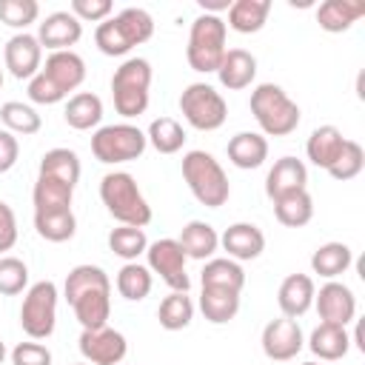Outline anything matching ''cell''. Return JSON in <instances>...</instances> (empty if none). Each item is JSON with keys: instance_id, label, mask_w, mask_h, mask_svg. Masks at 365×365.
Here are the masks:
<instances>
[{"instance_id": "7402d4cb", "label": "cell", "mask_w": 365, "mask_h": 365, "mask_svg": "<svg viewBox=\"0 0 365 365\" xmlns=\"http://www.w3.org/2000/svg\"><path fill=\"white\" fill-rule=\"evenodd\" d=\"M225 151H228V160L237 168L251 171V168H259L268 160V140L259 131H240L228 140Z\"/></svg>"}, {"instance_id": "52a82bcc", "label": "cell", "mask_w": 365, "mask_h": 365, "mask_svg": "<svg viewBox=\"0 0 365 365\" xmlns=\"http://www.w3.org/2000/svg\"><path fill=\"white\" fill-rule=\"evenodd\" d=\"M148 88H151V63L145 57L123 60L111 77V97L117 114H123L125 120L140 117L148 108Z\"/></svg>"}, {"instance_id": "7bdbcfd3", "label": "cell", "mask_w": 365, "mask_h": 365, "mask_svg": "<svg viewBox=\"0 0 365 365\" xmlns=\"http://www.w3.org/2000/svg\"><path fill=\"white\" fill-rule=\"evenodd\" d=\"M29 285V268L17 257H0V294L14 297Z\"/></svg>"}, {"instance_id": "ab89813d", "label": "cell", "mask_w": 365, "mask_h": 365, "mask_svg": "<svg viewBox=\"0 0 365 365\" xmlns=\"http://www.w3.org/2000/svg\"><path fill=\"white\" fill-rule=\"evenodd\" d=\"M34 228L46 242H66L77 231L74 211H54V214H34Z\"/></svg>"}, {"instance_id": "4dcf8cb0", "label": "cell", "mask_w": 365, "mask_h": 365, "mask_svg": "<svg viewBox=\"0 0 365 365\" xmlns=\"http://www.w3.org/2000/svg\"><path fill=\"white\" fill-rule=\"evenodd\" d=\"M274 217H277L282 225H288V228H302V225H308L311 217H314V200H311L308 188L277 197V200H274Z\"/></svg>"}, {"instance_id": "8992f818", "label": "cell", "mask_w": 365, "mask_h": 365, "mask_svg": "<svg viewBox=\"0 0 365 365\" xmlns=\"http://www.w3.org/2000/svg\"><path fill=\"white\" fill-rule=\"evenodd\" d=\"M225 37L228 26L217 14H200L191 23L188 31V46H185V60L194 71L200 74H217L222 57H225Z\"/></svg>"}, {"instance_id": "f5cc1de1", "label": "cell", "mask_w": 365, "mask_h": 365, "mask_svg": "<svg viewBox=\"0 0 365 365\" xmlns=\"http://www.w3.org/2000/svg\"><path fill=\"white\" fill-rule=\"evenodd\" d=\"M74 365H88V362H74Z\"/></svg>"}, {"instance_id": "ee69618b", "label": "cell", "mask_w": 365, "mask_h": 365, "mask_svg": "<svg viewBox=\"0 0 365 365\" xmlns=\"http://www.w3.org/2000/svg\"><path fill=\"white\" fill-rule=\"evenodd\" d=\"M29 100L31 103H40V106H54V103H60V100H66V94L43 74V71H37L31 80H29Z\"/></svg>"}, {"instance_id": "5b68a950", "label": "cell", "mask_w": 365, "mask_h": 365, "mask_svg": "<svg viewBox=\"0 0 365 365\" xmlns=\"http://www.w3.org/2000/svg\"><path fill=\"white\" fill-rule=\"evenodd\" d=\"M251 114L262 128V137H288L299 125V106L277 83H259L251 91Z\"/></svg>"}, {"instance_id": "83f0119b", "label": "cell", "mask_w": 365, "mask_h": 365, "mask_svg": "<svg viewBox=\"0 0 365 365\" xmlns=\"http://www.w3.org/2000/svg\"><path fill=\"white\" fill-rule=\"evenodd\" d=\"M271 11V0H234L228 9V29L237 34H257Z\"/></svg>"}, {"instance_id": "f6af8a7d", "label": "cell", "mask_w": 365, "mask_h": 365, "mask_svg": "<svg viewBox=\"0 0 365 365\" xmlns=\"http://www.w3.org/2000/svg\"><path fill=\"white\" fill-rule=\"evenodd\" d=\"M11 365H51V351L40 342H17L11 348Z\"/></svg>"}, {"instance_id": "b9f144b4", "label": "cell", "mask_w": 365, "mask_h": 365, "mask_svg": "<svg viewBox=\"0 0 365 365\" xmlns=\"http://www.w3.org/2000/svg\"><path fill=\"white\" fill-rule=\"evenodd\" d=\"M40 17L37 0H0V23L17 31H26Z\"/></svg>"}, {"instance_id": "1f68e13d", "label": "cell", "mask_w": 365, "mask_h": 365, "mask_svg": "<svg viewBox=\"0 0 365 365\" xmlns=\"http://www.w3.org/2000/svg\"><path fill=\"white\" fill-rule=\"evenodd\" d=\"M351 262H354V251L345 242H325L311 254V271L325 279H336L351 268Z\"/></svg>"}, {"instance_id": "f35d334b", "label": "cell", "mask_w": 365, "mask_h": 365, "mask_svg": "<svg viewBox=\"0 0 365 365\" xmlns=\"http://www.w3.org/2000/svg\"><path fill=\"white\" fill-rule=\"evenodd\" d=\"M108 248L125 259V262H137L140 254H145L148 248V237L143 228H134V225H120V228H111L108 234Z\"/></svg>"}, {"instance_id": "74e56055", "label": "cell", "mask_w": 365, "mask_h": 365, "mask_svg": "<svg viewBox=\"0 0 365 365\" xmlns=\"http://www.w3.org/2000/svg\"><path fill=\"white\" fill-rule=\"evenodd\" d=\"M0 120H3L6 131H11V134H23V137L37 134L40 125H43L40 114H37L31 106L20 103V100H9V103H3V106H0Z\"/></svg>"}, {"instance_id": "d590c367", "label": "cell", "mask_w": 365, "mask_h": 365, "mask_svg": "<svg viewBox=\"0 0 365 365\" xmlns=\"http://www.w3.org/2000/svg\"><path fill=\"white\" fill-rule=\"evenodd\" d=\"M157 319H160V325L165 331H182V328H188L191 319H194V302H191V297L182 294V291H171L160 302Z\"/></svg>"}, {"instance_id": "5bb4252c", "label": "cell", "mask_w": 365, "mask_h": 365, "mask_svg": "<svg viewBox=\"0 0 365 365\" xmlns=\"http://www.w3.org/2000/svg\"><path fill=\"white\" fill-rule=\"evenodd\" d=\"M3 60L14 80H31L43 68V46H40L37 34L17 31L14 37H9V43L3 48Z\"/></svg>"}, {"instance_id": "f907efd6", "label": "cell", "mask_w": 365, "mask_h": 365, "mask_svg": "<svg viewBox=\"0 0 365 365\" xmlns=\"http://www.w3.org/2000/svg\"><path fill=\"white\" fill-rule=\"evenodd\" d=\"M0 88H3V68H0Z\"/></svg>"}, {"instance_id": "bcb514c9", "label": "cell", "mask_w": 365, "mask_h": 365, "mask_svg": "<svg viewBox=\"0 0 365 365\" xmlns=\"http://www.w3.org/2000/svg\"><path fill=\"white\" fill-rule=\"evenodd\" d=\"M111 0H71V14L83 23V20H91V23H103L111 17Z\"/></svg>"}, {"instance_id": "ffe728a7", "label": "cell", "mask_w": 365, "mask_h": 365, "mask_svg": "<svg viewBox=\"0 0 365 365\" xmlns=\"http://www.w3.org/2000/svg\"><path fill=\"white\" fill-rule=\"evenodd\" d=\"M314 291H317V285L308 274H288L277 291V302H279L282 317H291V319L302 317L314 305Z\"/></svg>"}, {"instance_id": "d6a6232c", "label": "cell", "mask_w": 365, "mask_h": 365, "mask_svg": "<svg viewBox=\"0 0 365 365\" xmlns=\"http://www.w3.org/2000/svg\"><path fill=\"white\" fill-rule=\"evenodd\" d=\"M200 311H202V317L208 322L225 325L240 311V294L237 291H228V288H202V294H200Z\"/></svg>"}, {"instance_id": "e0dca14e", "label": "cell", "mask_w": 365, "mask_h": 365, "mask_svg": "<svg viewBox=\"0 0 365 365\" xmlns=\"http://www.w3.org/2000/svg\"><path fill=\"white\" fill-rule=\"evenodd\" d=\"M220 245L228 251V259L248 262L265 251V234L254 222H234L220 234Z\"/></svg>"}, {"instance_id": "7dc6e473", "label": "cell", "mask_w": 365, "mask_h": 365, "mask_svg": "<svg viewBox=\"0 0 365 365\" xmlns=\"http://www.w3.org/2000/svg\"><path fill=\"white\" fill-rule=\"evenodd\" d=\"M14 242H17V217H14L11 205L0 200V257L6 251H11Z\"/></svg>"}, {"instance_id": "d6986e66", "label": "cell", "mask_w": 365, "mask_h": 365, "mask_svg": "<svg viewBox=\"0 0 365 365\" xmlns=\"http://www.w3.org/2000/svg\"><path fill=\"white\" fill-rule=\"evenodd\" d=\"M305 185H308V168H305V163L297 160V157H279V160L271 165L268 177H265V194H268L271 202H274L277 197H282V194L302 191Z\"/></svg>"}, {"instance_id": "60d3db41", "label": "cell", "mask_w": 365, "mask_h": 365, "mask_svg": "<svg viewBox=\"0 0 365 365\" xmlns=\"http://www.w3.org/2000/svg\"><path fill=\"white\" fill-rule=\"evenodd\" d=\"M362 168H365V148H362L356 140H345V145H342L339 157L334 160V165L328 168V174H331L334 180L345 182V180H354Z\"/></svg>"}, {"instance_id": "2e32d148", "label": "cell", "mask_w": 365, "mask_h": 365, "mask_svg": "<svg viewBox=\"0 0 365 365\" xmlns=\"http://www.w3.org/2000/svg\"><path fill=\"white\" fill-rule=\"evenodd\" d=\"M80 37H83V23L71 11H51L37 29L40 46L51 51H68Z\"/></svg>"}, {"instance_id": "8fae6325", "label": "cell", "mask_w": 365, "mask_h": 365, "mask_svg": "<svg viewBox=\"0 0 365 365\" xmlns=\"http://www.w3.org/2000/svg\"><path fill=\"white\" fill-rule=\"evenodd\" d=\"M145 259H148V271L151 274H160V279L171 288V291H182L188 294L191 288V279L185 274V251L180 248L177 240L171 237H163L157 242H148L145 248Z\"/></svg>"}, {"instance_id": "44dd1931", "label": "cell", "mask_w": 365, "mask_h": 365, "mask_svg": "<svg viewBox=\"0 0 365 365\" xmlns=\"http://www.w3.org/2000/svg\"><path fill=\"white\" fill-rule=\"evenodd\" d=\"M217 77L228 91H242L257 77V57L245 48H225V57L217 68Z\"/></svg>"}, {"instance_id": "3957f363", "label": "cell", "mask_w": 365, "mask_h": 365, "mask_svg": "<svg viewBox=\"0 0 365 365\" xmlns=\"http://www.w3.org/2000/svg\"><path fill=\"white\" fill-rule=\"evenodd\" d=\"M154 34V20L145 9H123L120 14L103 20L94 29V43L106 57H123L134 46L151 40Z\"/></svg>"}, {"instance_id": "30bf717a", "label": "cell", "mask_w": 365, "mask_h": 365, "mask_svg": "<svg viewBox=\"0 0 365 365\" xmlns=\"http://www.w3.org/2000/svg\"><path fill=\"white\" fill-rule=\"evenodd\" d=\"M57 285L51 279H40L34 282L20 305V328L31 336V339H46L54 334L57 325Z\"/></svg>"}, {"instance_id": "836d02e7", "label": "cell", "mask_w": 365, "mask_h": 365, "mask_svg": "<svg viewBox=\"0 0 365 365\" xmlns=\"http://www.w3.org/2000/svg\"><path fill=\"white\" fill-rule=\"evenodd\" d=\"M40 177H51L74 188L80 180V157L71 148H51L40 157Z\"/></svg>"}, {"instance_id": "f546056e", "label": "cell", "mask_w": 365, "mask_h": 365, "mask_svg": "<svg viewBox=\"0 0 365 365\" xmlns=\"http://www.w3.org/2000/svg\"><path fill=\"white\" fill-rule=\"evenodd\" d=\"M71 197L74 188H68L66 182H57L51 177H40L34 182L31 200H34V214H54V211H71Z\"/></svg>"}, {"instance_id": "6da1fadb", "label": "cell", "mask_w": 365, "mask_h": 365, "mask_svg": "<svg viewBox=\"0 0 365 365\" xmlns=\"http://www.w3.org/2000/svg\"><path fill=\"white\" fill-rule=\"evenodd\" d=\"M63 294L86 331L103 328L111 317V279L100 265H74L66 277Z\"/></svg>"}, {"instance_id": "681fc988", "label": "cell", "mask_w": 365, "mask_h": 365, "mask_svg": "<svg viewBox=\"0 0 365 365\" xmlns=\"http://www.w3.org/2000/svg\"><path fill=\"white\" fill-rule=\"evenodd\" d=\"M3 362H6V342L0 339V365H3Z\"/></svg>"}, {"instance_id": "d4e9b609", "label": "cell", "mask_w": 365, "mask_h": 365, "mask_svg": "<svg viewBox=\"0 0 365 365\" xmlns=\"http://www.w3.org/2000/svg\"><path fill=\"white\" fill-rule=\"evenodd\" d=\"M308 348L314 351V356H319L322 362H336L351 351V334L342 325H328L319 322L311 336H308Z\"/></svg>"}, {"instance_id": "8d00e7d4", "label": "cell", "mask_w": 365, "mask_h": 365, "mask_svg": "<svg viewBox=\"0 0 365 365\" xmlns=\"http://www.w3.org/2000/svg\"><path fill=\"white\" fill-rule=\"evenodd\" d=\"M145 140L160 151V154H177L182 145H185V128L174 120V117H157L151 120L148 131H145Z\"/></svg>"}, {"instance_id": "277c9868", "label": "cell", "mask_w": 365, "mask_h": 365, "mask_svg": "<svg viewBox=\"0 0 365 365\" xmlns=\"http://www.w3.org/2000/svg\"><path fill=\"white\" fill-rule=\"evenodd\" d=\"M182 180L188 182L194 200L200 205H205V208H220L231 197L228 174L222 171L220 160H214V154H208L202 148L185 151V157H182Z\"/></svg>"}, {"instance_id": "4fadbf2b", "label": "cell", "mask_w": 365, "mask_h": 365, "mask_svg": "<svg viewBox=\"0 0 365 365\" xmlns=\"http://www.w3.org/2000/svg\"><path fill=\"white\" fill-rule=\"evenodd\" d=\"M259 345H262V354L274 362H288L294 359L302 345H305V336H302V328L297 319L291 317H277L271 319L265 328H262V336H259Z\"/></svg>"}, {"instance_id": "603a6c76", "label": "cell", "mask_w": 365, "mask_h": 365, "mask_svg": "<svg viewBox=\"0 0 365 365\" xmlns=\"http://www.w3.org/2000/svg\"><path fill=\"white\" fill-rule=\"evenodd\" d=\"M362 14H365V3H359V0H325L317 9V23L328 34H342Z\"/></svg>"}, {"instance_id": "9a60e30c", "label": "cell", "mask_w": 365, "mask_h": 365, "mask_svg": "<svg viewBox=\"0 0 365 365\" xmlns=\"http://www.w3.org/2000/svg\"><path fill=\"white\" fill-rule=\"evenodd\" d=\"M314 305L319 311V319L328 325H348L356 317V297L345 282L328 279L319 291H314Z\"/></svg>"}, {"instance_id": "cb8c5ba5", "label": "cell", "mask_w": 365, "mask_h": 365, "mask_svg": "<svg viewBox=\"0 0 365 365\" xmlns=\"http://www.w3.org/2000/svg\"><path fill=\"white\" fill-rule=\"evenodd\" d=\"M180 248L185 251L188 259H211L214 251L220 248V234L211 222H202V220H191L182 225L180 231Z\"/></svg>"}, {"instance_id": "ac0fdd59", "label": "cell", "mask_w": 365, "mask_h": 365, "mask_svg": "<svg viewBox=\"0 0 365 365\" xmlns=\"http://www.w3.org/2000/svg\"><path fill=\"white\" fill-rule=\"evenodd\" d=\"M40 71L68 97V91L80 88L83 80H86V60L71 48L68 51H51Z\"/></svg>"}, {"instance_id": "c3c4849f", "label": "cell", "mask_w": 365, "mask_h": 365, "mask_svg": "<svg viewBox=\"0 0 365 365\" xmlns=\"http://www.w3.org/2000/svg\"><path fill=\"white\" fill-rule=\"evenodd\" d=\"M17 157H20V143H17V137H14L11 131L0 128V174L11 171L14 163H17Z\"/></svg>"}, {"instance_id": "7c38bea8", "label": "cell", "mask_w": 365, "mask_h": 365, "mask_svg": "<svg viewBox=\"0 0 365 365\" xmlns=\"http://www.w3.org/2000/svg\"><path fill=\"white\" fill-rule=\"evenodd\" d=\"M77 348L83 354V359L88 365H120L128 354V342L120 331L103 325V328H94V331H86L80 334L77 339Z\"/></svg>"}, {"instance_id": "9c48e42d", "label": "cell", "mask_w": 365, "mask_h": 365, "mask_svg": "<svg viewBox=\"0 0 365 365\" xmlns=\"http://www.w3.org/2000/svg\"><path fill=\"white\" fill-rule=\"evenodd\" d=\"M180 111L185 123L197 131H217L228 120L225 97L208 83H191L180 94Z\"/></svg>"}, {"instance_id": "4316f807", "label": "cell", "mask_w": 365, "mask_h": 365, "mask_svg": "<svg viewBox=\"0 0 365 365\" xmlns=\"http://www.w3.org/2000/svg\"><path fill=\"white\" fill-rule=\"evenodd\" d=\"M200 282L202 288H228V291H242L245 285V271L237 259H228V257H211L205 265H202V274H200Z\"/></svg>"}, {"instance_id": "f1b7e54d", "label": "cell", "mask_w": 365, "mask_h": 365, "mask_svg": "<svg viewBox=\"0 0 365 365\" xmlns=\"http://www.w3.org/2000/svg\"><path fill=\"white\" fill-rule=\"evenodd\" d=\"M66 123L77 131H88V128H97L100 120H103V100L91 91H77L68 97L66 103V111H63Z\"/></svg>"}, {"instance_id": "ba28073f", "label": "cell", "mask_w": 365, "mask_h": 365, "mask_svg": "<svg viewBox=\"0 0 365 365\" xmlns=\"http://www.w3.org/2000/svg\"><path fill=\"white\" fill-rule=\"evenodd\" d=\"M148 140L145 131H140L131 123H111V125H100L91 134V154L106 163V165H117V163H131L140 160L145 151Z\"/></svg>"}, {"instance_id": "484cf974", "label": "cell", "mask_w": 365, "mask_h": 365, "mask_svg": "<svg viewBox=\"0 0 365 365\" xmlns=\"http://www.w3.org/2000/svg\"><path fill=\"white\" fill-rule=\"evenodd\" d=\"M342 145H345V137H342V131L336 125H319V128L311 131V137L305 143V154L317 168L328 171L334 165V160L339 157Z\"/></svg>"}, {"instance_id": "e575fe53", "label": "cell", "mask_w": 365, "mask_h": 365, "mask_svg": "<svg viewBox=\"0 0 365 365\" xmlns=\"http://www.w3.org/2000/svg\"><path fill=\"white\" fill-rule=\"evenodd\" d=\"M151 285H154V277L148 271V265H140V262H125L120 271H117V291L123 299L128 302H140L151 294Z\"/></svg>"}, {"instance_id": "816d5d0a", "label": "cell", "mask_w": 365, "mask_h": 365, "mask_svg": "<svg viewBox=\"0 0 365 365\" xmlns=\"http://www.w3.org/2000/svg\"><path fill=\"white\" fill-rule=\"evenodd\" d=\"M302 365H319V362H302Z\"/></svg>"}, {"instance_id": "7a4b0ae2", "label": "cell", "mask_w": 365, "mask_h": 365, "mask_svg": "<svg viewBox=\"0 0 365 365\" xmlns=\"http://www.w3.org/2000/svg\"><path fill=\"white\" fill-rule=\"evenodd\" d=\"M100 200L120 225L143 228L151 222V205L128 171H108L100 180Z\"/></svg>"}]
</instances>
